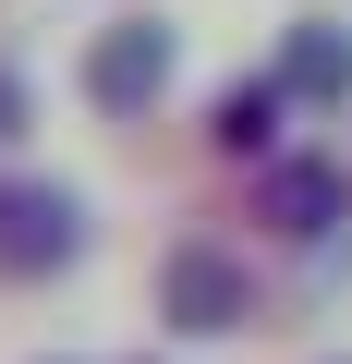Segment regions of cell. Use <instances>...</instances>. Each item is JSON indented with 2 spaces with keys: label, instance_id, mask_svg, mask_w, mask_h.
Wrapping results in <instances>:
<instances>
[{
  "label": "cell",
  "instance_id": "8992f818",
  "mask_svg": "<svg viewBox=\"0 0 352 364\" xmlns=\"http://www.w3.org/2000/svg\"><path fill=\"white\" fill-rule=\"evenodd\" d=\"M219 146H231V158L279 146V85H231V97H219Z\"/></svg>",
  "mask_w": 352,
  "mask_h": 364
},
{
  "label": "cell",
  "instance_id": "277c9868",
  "mask_svg": "<svg viewBox=\"0 0 352 364\" xmlns=\"http://www.w3.org/2000/svg\"><path fill=\"white\" fill-rule=\"evenodd\" d=\"M267 85H279V97H352V37H340V25H292Z\"/></svg>",
  "mask_w": 352,
  "mask_h": 364
},
{
  "label": "cell",
  "instance_id": "3957f363",
  "mask_svg": "<svg viewBox=\"0 0 352 364\" xmlns=\"http://www.w3.org/2000/svg\"><path fill=\"white\" fill-rule=\"evenodd\" d=\"M73 243H85V207L61 195V182H37V195H13V207H0V267H13V279L73 267Z\"/></svg>",
  "mask_w": 352,
  "mask_h": 364
},
{
  "label": "cell",
  "instance_id": "6da1fadb",
  "mask_svg": "<svg viewBox=\"0 0 352 364\" xmlns=\"http://www.w3.org/2000/svg\"><path fill=\"white\" fill-rule=\"evenodd\" d=\"M170 61H183L170 25H158V13H122V25H97V49H85V97H97V109H146V97L170 85Z\"/></svg>",
  "mask_w": 352,
  "mask_h": 364
},
{
  "label": "cell",
  "instance_id": "52a82bcc",
  "mask_svg": "<svg viewBox=\"0 0 352 364\" xmlns=\"http://www.w3.org/2000/svg\"><path fill=\"white\" fill-rule=\"evenodd\" d=\"M13 134H25V73L0 61V146H13Z\"/></svg>",
  "mask_w": 352,
  "mask_h": 364
},
{
  "label": "cell",
  "instance_id": "5b68a950",
  "mask_svg": "<svg viewBox=\"0 0 352 364\" xmlns=\"http://www.w3.org/2000/svg\"><path fill=\"white\" fill-rule=\"evenodd\" d=\"M267 219H279V231H328V219H340V170H328V158H279V170H267Z\"/></svg>",
  "mask_w": 352,
  "mask_h": 364
},
{
  "label": "cell",
  "instance_id": "7a4b0ae2",
  "mask_svg": "<svg viewBox=\"0 0 352 364\" xmlns=\"http://www.w3.org/2000/svg\"><path fill=\"white\" fill-rule=\"evenodd\" d=\"M158 304H170V328H243V255L231 243H170Z\"/></svg>",
  "mask_w": 352,
  "mask_h": 364
},
{
  "label": "cell",
  "instance_id": "ba28073f",
  "mask_svg": "<svg viewBox=\"0 0 352 364\" xmlns=\"http://www.w3.org/2000/svg\"><path fill=\"white\" fill-rule=\"evenodd\" d=\"M0 207H13V182H0Z\"/></svg>",
  "mask_w": 352,
  "mask_h": 364
}]
</instances>
